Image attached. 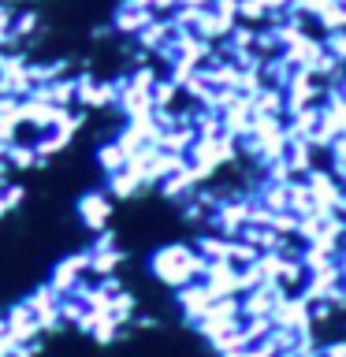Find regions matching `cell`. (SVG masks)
I'll return each instance as SVG.
<instances>
[{"label": "cell", "instance_id": "1", "mask_svg": "<svg viewBox=\"0 0 346 357\" xmlns=\"http://www.w3.org/2000/svg\"><path fill=\"white\" fill-rule=\"evenodd\" d=\"M201 272H205V257L197 253V245H186V242H172V245H160L153 253V279L172 290H183L190 283H197Z\"/></svg>", "mask_w": 346, "mask_h": 357}, {"label": "cell", "instance_id": "2", "mask_svg": "<svg viewBox=\"0 0 346 357\" xmlns=\"http://www.w3.org/2000/svg\"><path fill=\"white\" fill-rule=\"evenodd\" d=\"M75 212H78V223H82V227H89V231H97V234H100V231L108 227V220H112V194L89 190V194L78 197Z\"/></svg>", "mask_w": 346, "mask_h": 357}]
</instances>
